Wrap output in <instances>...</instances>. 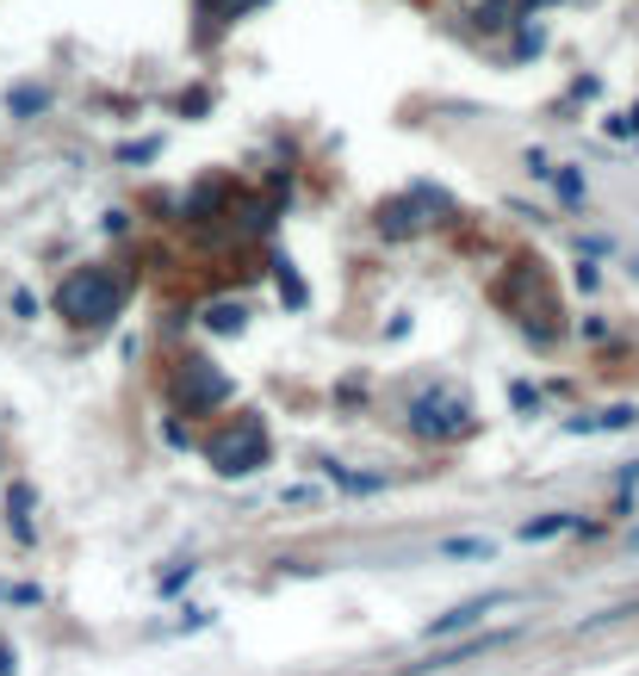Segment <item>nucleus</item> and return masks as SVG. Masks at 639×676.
I'll list each match as a JSON object with an SVG mask.
<instances>
[{
    "label": "nucleus",
    "mask_w": 639,
    "mask_h": 676,
    "mask_svg": "<svg viewBox=\"0 0 639 676\" xmlns=\"http://www.w3.org/2000/svg\"><path fill=\"white\" fill-rule=\"evenodd\" d=\"M205 323H212V329H242V305H217V310H205Z\"/></svg>",
    "instance_id": "9d476101"
},
{
    "label": "nucleus",
    "mask_w": 639,
    "mask_h": 676,
    "mask_svg": "<svg viewBox=\"0 0 639 676\" xmlns=\"http://www.w3.org/2000/svg\"><path fill=\"white\" fill-rule=\"evenodd\" d=\"M634 124H639V112H634Z\"/></svg>",
    "instance_id": "ddd939ff"
},
{
    "label": "nucleus",
    "mask_w": 639,
    "mask_h": 676,
    "mask_svg": "<svg viewBox=\"0 0 639 676\" xmlns=\"http://www.w3.org/2000/svg\"><path fill=\"white\" fill-rule=\"evenodd\" d=\"M44 106H50V87H13V94H7V112L13 118H38Z\"/></svg>",
    "instance_id": "423d86ee"
},
{
    "label": "nucleus",
    "mask_w": 639,
    "mask_h": 676,
    "mask_svg": "<svg viewBox=\"0 0 639 676\" xmlns=\"http://www.w3.org/2000/svg\"><path fill=\"white\" fill-rule=\"evenodd\" d=\"M516 20H522V13H516L509 0H485V7H478V25H485V32H497V25H516Z\"/></svg>",
    "instance_id": "0eeeda50"
},
{
    "label": "nucleus",
    "mask_w": 639,
    "mask_h": 676,
    "mask_svg": "<svg viewBox=\"0 0 639 676\" xmlns=\"http://www.w3.org/2000/svg\"><path fill=\"white\" fill-rule=\"evenodd\" d=\"M249 7H261V0H212V13H217V20H224V25H230V20H242Z\"/></svg>",
    "instance_id": "9b49d317"
},
{
    "label": "nucleus",
    "mask_w": 639,
    "mask_h": 676,
    "mask_svg": "<svg viewBox=\"0 0 639 676\" xmlns=\"http://www.w3.org/2000/svg\"><path fill=\"white\" fill-rule=\"evenodd\" d=\"M205 460H212V472H224V478H242V472H255V465L268 460V428L255 423V416L217 428L212 441H205Z\"/></svg>",
    "instance_id": "f03ea898"
},
{
    "label": "nucleus",
    "mask_w": 639,
    "mask_h": 676,
    "mask_svg": "<svg viewBox=\"0 0 639 676\" xmlns=\"http://www.w3.org/2000/svg\"><path fill=\"white\" fill-rule=\"evenodd\" d=\"M118 298H125V286H118L106 268H75L57 286V310L62 317H75V323H106V317L118 310Z\"/></svg>",
    "instance_id": "f257e3e1"
},
{
    "label": "nucleus",
    "mask_w": 639,
    "mask_h": 676,
    "mask_svg": "<svg viewBox=\"0 0 639 676\" xmlns=\"http://www.w3.org/2000/svg\"><path fill=\"white\" fill-rule=\"evenodd\" d=\"M155 150H162V143H125V162H150Z\"/></svg>",
    "instance_id": "f8f14e48"
},
{
    "label": "nucleus",
    "mask_w": 639,
    "mask_h": 676,
    "mask_svg": "<svg viewBox=\"0 0 639 676\" xmlns=\"http://www.w3.org/2000/svg\"><path fill=\"white\" fill-rule=\"evenodd\" d=\"M423 217H416V205H391L386 212V236H404V230H416Z\"/></svg>",
    "instance_id": "6e6552de"
},
{
    "label": "nucleus",
    "mask_w": 639,
    "mask_h": 676,
    "mask_svg": "<svg viewBox=\"0 0 639 676\" xmlns=\"http://www.w3.org/2000/svg\"><path fill=\"white\" fill-rule=\"evenodd\" d=\"M410 428L447 441V435H460V428H465V404H453V398H423V404L410 410Z\"/></svg>",
    "instance_id": "20e7f679"
},
{
    "label": "nucleus",
    "mask_w": 639,
    "mask_h": 676,
    "mask_svg": "<svg viewBox=\"0 0 639 676\" xmlns=\"http://www.w3.org/2000/svg\"><path fill=\"white\" fill-rule=\"evenodd\" d=\"M230 398V379L224 372H212V360H187L175 379V410H187V416H199V410H212Z\"/></svg>",
    "instance_id": "7ed1b4c3"
},
{
    "label": "nucleus",
    "mask_w": 639,
    "mask_h": 676,
    "mask_svg": "<svg viewBox=\"0 0 639 676\" xmlns=\"http://www.w3.org/2000/svg\"><path fill=\"white\" fill-rule=\"evenodd\" d=\"M490 608H504V596H497V590H490V596L460 602V608H447L441 620H428V627H423V639H447V633H460V627H478V620H485Z\"/></svg>",
    "instance_id": "39448f33"
},
{
    "label": "nucleus",
    "mask_w": 639,
    "mask_h": 676,
    "mask_svg": "<svg viewBox=\"0 0 639 676\" xmlns=\"http://www.w3.org/2000/svg\"><path fill=\"white\" fill-rule=\"evenodd\" d=\"M441 553H447V559H485V553H490V541H447Z\"/></svg>",
    "instance_id": "1a4fd4ad"
}]
</instances>
